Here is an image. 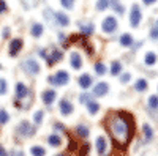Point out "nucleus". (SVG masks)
Instances as JSON below:
<instances>
[{
    "mask_svg": "<svg viewBox=\"0 0 158 156\" xmlns=\"http://www.w3.org/2000/svg\"><path fill=\"white\" fill-rule=\"evenodd\" d=\"M70 62H71V66H73L74 70H79V68L82 66V58H81V55H79L77 52H73V54H71Z\"/></svg>",
    "mask_w": 158,
    "mask_h": 156,
    "instance_id": "14",
    "label": "nucleus"
},
{
    "mask_svg": "<svg viewBox=\"0 0 158 156\" xmlns=\"http://www.w3.org/2000/svg\"><path fill=\"white\" fill-rule=\"evenodd\" d=\"M130 79H131V76H130V74H123V76H122V82H123V84L128 82Z\"/></svg>",
    "mask_w": 158,
    "mask_h": 156,
    "instance_id": "39",
    "label": "nucleus"
},
{
    "mask_svg": "<svg viewBox=\"0 0 158 156\" xmlns=\"http://www.w3.org/2000/svg\"><path fill=\"white\" fill-rule=\"evenodd\" d=\"M0 156H8V153H6V150L0 145Z\"/></svg>",
    "mask_w": 158,
    "mask_h": 156,
    "instance_id": "40",
    "label": "nucleus"
},
{
    "mask_svg": "<svg viewBox=\"0 0 158 156\" xmlns=\"http://www.w3.org/2000/svg\"><path fill=\"white\" fill-rule=\"evenodd\" d=\"M6 10V3H5V0H0V14Z\"/></svg>",
    "mask_w": 158,
    "mask_h": 156,
    "instance_id": "37",
    "label": "nucleus"
},
{
    "mask_svg": "<svg viewBox=\"0 0 158 156\" xmlns=\"http://www.w3.org/2000/svg\"><path fill=\"white\" fill-rule=\"evenodd\" d=\"M62 57H63V54H62V52L60 50H52V54L49 55V57H46V62H48V65H49V66H52V65H56L57 62H60L62 60Z\"/></svg>",
    "mask_w": 158,
    "mask_h": 156,
    "instance_id": "9",
    "label": "nucleus"
},
{
    "mask_svg": "<svg viewBox=\"0 0 158 156\" xmlns=\"http://www.w3.org/2000/svg\"><path fill=\"white\" fill-rule=\"evenodd\" d=\"M48 142H49V145H52V147H60L62 139L59 136H49L48 137Z\"/></svg>",
    "mask_w": 158,
    "mask_h": 156,
    "instance_id": "22",
    "label": "nucleus"
},
{
    "mask_svg": "<svg viewBox=\"0 0 158 156\" xmlns=\"http://www.w3.org/2000/svg\"><path fill=\"white\" fill-rule=\"evenodd\" d=\"M57 156H63V154H57Z\"/></svg>",
    "mask_w": 158,
    "mask_h": 156,
    "instance_id": "46",
    "label": "nucleus"
},
{
    "mask_svg": "<svg viewBox=\"0 0 158 156\" xmlns=\"http://www.w3.org/2000/svg\"><path fill=\"white\" fill-rule=\"evenodd\" d=\"M30 153H32V156H44V154H46V150H44L43 147L35 145V147L30 148Z\"/></svg>",
    "mask_w": 158,
    "mask_h": 156,
    "instance_id": "20",
    "label": "nucleus"
},
{
    "mask_svg": "<svg viewBox=\"0 0 158 156\" xmlns=\"http://www.w3.org/2000/svg\"><path fill=\"white\" fill-rule=\"evenodd\" d=\"M120 44H122V46H131V44H133V36L128 35V33L122 35V36H120Z\"/></svg>",
    "mask_w": 158,
    "mask_h": 156,
    "instance_id": "19",
    "label": "nucleus"
},
{
    "mask_svg": "<svg viewBox=\"0 0 158 156\" xmlns=\"http://www.w3.org/2000/svg\"><path fill=\"white\" fill-rule=\"evenodd\" d=\"M108 88H109V85L106 84V82H100V84H97V87L94 88V95L95 96H104L108 93Z\"/></svg>",
    "mask_w": 158,
    "mask_h": 156,
    "instance_id": "11",
    "label": "nucleus"
},
{
    "mask_svg": "<svg viewBox=\"0 0 158 156\" xmlns=\"http://www.w3.org/2000/svg\"><path fill=\"white\" fill-rule=\"evenodd\" d=\"M156 63V55L153 54V52H149V54L146 55V65H155Z\"/></svg>",
    "mask_w": 158,
    "mask_h": 156,
    "instance_id": "26",
    "label": "nucleus"
},
{
    "mask_svg": "<svg viewBox=\"0 0 158 156\" xmlns=\"http://www.w3.org/2000/svg\"><path fill=\"white\" fill-rule=\"evenodd\" d=\"M153 2H156V0H144V3H146V5H152Z\"/></svg>",
    "mask_w": 158,
    "mask_h": 156,
    "instance_id": "44",
    "label": "nucleus"
},
{
    "mask_svg": "<svg viewBox=\"0 0 158 156\" xmlns=\"http://www.w3.org/2000/svg\"><path fill=\"white\" fill-rule=\"evenodd\" d=\"M155 27H158V22H156V25H155Z\"/></svg>",
    "mask_w": 158,
    "mask_h": 156,
    "instance_id": "45",
    "label": "nucleus"
},
{
    "mask_svg": "<svg viewBox=\"0 0 158 156\" xmlns=\"http://www.w3.org/2000/svg\"><path fill=\"white\" fill-rule=\"evenodd\" d=\"M109 3L112 5V8H114L117 13H123V6H122L120 3H118L117 0H109Z\"/></svg>",
    "mask_w": 158,
    "mask_h": 156,
    "instance_id": "31",
    "label": "nucleus"
},
{
    "mask_svg": "<svg viewBox=\"0 0 158 156\" xmlns=\"http://www.w3.org/2000/svg\"><path fill=\"white\" fill-rule=\"evenodd\" d=\"M60 112H62V115H70L71 112H73V104L70 102V101H67V99H63V101H60Z\"/></svg>",
    "mask_w": 158,
    "mask_h": 156,
    "instance_id": "12",
    "label": "nucleus"
},
{
    "mask_svg": "<svg viewBox=\"0 0 158 156\" xmlns=\"http://www.w3.org/2000/svg\"><path fill=\"white\" fill-rule=\"evenodd\" d=\"M29 95V88L25 87L22 82H19L18 85H16V98L18 99H22V98H25Z\"/></svg>",
    "mask_w": 158,
    "mask_h": 156,
    "instance_id": "13",
    "label": "nucleus"
},
{
    "mask_svg": "<svg viewBox=\"0 0 158 156\" xmlns=\"http://www.w3.org/2000/svg\"><path fill=\"white\" fill-rule=\"evenodd\" d=\"M48 81H49L51 84H54V85H65V84L70 81V74H68L67 71H59L57 74L51 76Z\"/></svg>",
    "mask_w": 158,
    "mask_h": 156,
    "instance_id": "2",
    "label": "nucleus"
},
{
    "mask_svg": "<svg viewBox=\"0 0 158 156\" xmlns=\"http://www.w3.org/2000/svg\"><path fill=\"white\" fill-rule=\"evenodd\" d=\"M35 126H32L29 122H21V125L18 126V133L24 137H29V136H33L35 134Z\"/></svg>",
    "mask_w": 158,
    "mask_h": 156,
    "instance_id": "4",
    "label": "nucleus"
},
{
    "mask_svg": "<svg viewBox=\"0 0 158 156\" xmlns=\"http://www.w3.org/2000/svg\"><path fill=\"white\" fill-rule=\"evenodd\" d=\"M22 40L21 38H16V40H13L11 43H10V55L11 57H16L18 54H19V50L22 49Z\"/></svg>",
    "mask_w": 158,
    "mask_h": 156,
    "instance_id": "7",
    "label": "nucleus"
},
{
    "mask_svg": "<svg viewBox=\"0 0 158 156\" xmlns=\"http://www.w3.org/2000/svg\"><path fill=\"white\" fill-rule=\"evenodd\" d=\"M33 118H35V123H36V125H40V123L43 122V112H41V110L35 112V117H33Z\"/></svg>",
    "mask_w": 158,
    "mask_h": 156,
    "instance_id": "33",
    "label": "nucleus"
},
{
    "mask_svg": "<svg viewBox=\"0 0 158 156\" xmlns=\"http://www.w3.org/2000/svg\"><path fill=\"white\" fill-rule=\"evenodd\" d=\"M8 120H10V115H8V112H6V110H0V125H5V123H8Z\"/></svg>",
    "mask_w": 158,
    "mask_h": 156,
    "instance_id": "30",
    "label": "nucleus"
},
{
    "mask_svg": "<svg viewBox=\"0 0 158 156\" xmlns=\"http://www.w3.org/2000/svg\"><path fill=\"white\" fill-rule=\"evenodd\" d=\"M56 92L54 90H44V92L41 93V99H43V102L44 104H52L54 102V99H56Z\"/></svg>",
    "mask_w": 158,
    "mask_h": 156,
    "instance_id": "10",
    "label": "nucleus"
},
{
    "mask_svg": "<svg viewBox=\"0 0 158 156\" xmlns=\"http://www.w3.org/2000/svg\"><path fill=\"white\" fill-rule=\"evenodd\" d=\"M11 156H24V154H22V151H13Z\"/></svg>",
    "mask_w": 158,
    "mask_h": 156,
    "instance_id": "41",
    "label": "nucleus"
},
{
    "mask_svg": "<svg viewBox=\"0 0 158 156\" xmlns=\"http://www.w3.org/2000/svg\"><path fill=\"white\" fill-rule=\"evenodd\" d=\"M115 29H117V21H115V18L109 16V18H106V19L103 21V32L111 33V32H114Z\"/></svg>",
    "mask_w": 158,
    "mask_h": 156,
    "instance_id": "6",
    "label": "nucleus"
},
{
    "mask_svg": "<svg viewBox=\"0 0 158 156\" xmlns=\"http://www.w3.org/2000/svg\"><path fill=\"white\" fill-rule=\"evenodd\" d=\"M120 71H122V65L118 63V62H114L112 66H111V74L112 76H118V74H120Z\"/></svg>",
    "mask_w": 158,
    "mask_h": 156,
    "instance_id": "24",
    "label": "nucleus"
},
{
    "mask_svg": "<svg viewBox=\"0 0 158 156\" xmlns=\"http://www.w3.org/2000/svg\"><path fill=\"white\" fill-rule=\"evenodd\" d=\"M108 131L111 133L117 147H127L135 134V118L128 112H109V115L104 120Z\"/></svg>",
    "mask_w": 158,
    "mask_h": 156,
    "instance_id": "1",
    "label": "nucleus"
},
{
    "mask_svg": "<svg viewBox=\"0 0 158 156\" xmlns=\"http://www.w3.org/2000/svg\"><path fill=\"white\" fill-rule=\"evenodd\" d=\"M56 128L59 129V131H63V125H62V123H57V125H56Z\"/></svg>",
    "mask_w": 158,
    "mask_h": 156,
    "instance_id": "43",
    "label": "nucleus"
},
{
    "mask_svg": "<svg viewBox=\"0 0 158 156\" xmlns=\"http://www.w3.org/2000/svg\"><path fill=\"white\" fill-rule=\"evenodd\" d=\"M81 30L84 32V35H90V33H94V25H81Z\"/></svg>",
    "mask_w": 158,
    "mask_h": 156,
    "instance_id": "32",
    "label": "nucleus"
},
{
    "mask_svg": "<svg viewBox=\"0 0 158 156\" xmlns=\"http://www.w3.org/2000/svg\"><path fill=\"white\" fill-rule=\"evenodd\" d=\"M142 131H144V136H146V142H150V140H152V136H153L152 128H150L149 125H144V126H142Z\"/></svg>",
    "mask_w": 158,
    "mask_h": 156,
    "instance_id": "23",
    "label": "nucleus"
},
{
    "mask_svg": "<svg viewBox=\"0 0 158 156\" xmlns=\"http://www.w3.org/2000/svg\"><path fill=\"white\" fill-rule=\"evenodd\" d=\"M79 101L87 104L89 101H92V96H90V95H87V93H84V95H81V96H79Z\"/></svg>",
    "mask_w": 158,
    "mask_h": 156,
    "instance_id": "36",
    "label": "nucleus"
},
{
    "mask_svg": "<svg viewBox=\"0 0 158 156\" xmlns=\"http://www.w3.org/2000/svg\"><path fill=\"white\" fill-rule=\"evenodd\" d=\"M135 88L138 90V92H144V90H147V81L146 79H139L135 85Z\"/></svg>",
    "mask_w": 158,
    "mask_h": 156,
    "instance_id": "25",
    "label": "nucleus"
},
{
    "mask_svg": "<svg viewBox=\"0 0 158 156\" xmlns=\"http://www.w3.org/2000/svg\"><path fill=\"white\" fill-rule=\"evenodd\" d=\"M76 133H77V136L81 137V139L89 137V129H87V126H84V125H79V126L76 128Z\"/></svg>",
    "mask_w": 158,
    "mask_h": 156,
    "instance_id": "17",
    "label": "nucleus"
},
{
    "mask_svg": "<svg viewBox=\"0 0 158 156\" xmlns=\"http://www.w3.org/2000/svg\"><path fill=\"white\" fill-rule=\"evenodd\" d=\"M22 68H24V71L27 73V74H32V76H35V74L40 73V65L33 58H27V60H25L22 63Z\"/></svg>",
    "mask_w": 158,
    "mask_h": 156,
    "instance_id": "3",
    "label": "nucleus"
},
{
    "mask_svg": "<svg viewBox=\"0 0 158 156\" xmlns=\"http://www.w3.org/2000/svg\"><path fill=\"white\" fill-rule=\"evenodd\" d=\"M30 32H32V36H35V38L41 36V33H43V25H40V24H33Z\"/></svg>",
    "mask_w": 158,
    "mask_h": 156,
    "instance_id": "18",
    "label": "nucleus"
},
{
    "mask_svg": "<svg viewBox=\"0 0 158 156\" xmlns=\"http://www.w3.org/2000/svg\"><path fill=\"white\" fill-rule=\"evenodd\" d=\"M87 109H89L90 114H97V112L100 110V106H98V102H95L94 99H92V101L87 102Z\"/></svg>",
    "mask_w": 158,
    "mask_h": 156,
    "instance_id": "21",
    "label": "nucleus"
},
{
    "mask_svg": "<svg viewBox=\"0 0 158 156\" xmlns=\"http://www.w3.org/2000/svg\"><path fill=\"white\" fill-rule=\"evenodd\" d=\"M6 88H8V85H6V81L0 79V95H5V93H6Z\"/></svg>",
    "mask_w": 158,
    "mask_h": 156,
    "instance_id": "34",
    "label": "nucleus"
},
{
    "mask_svg": "<svg viewBox=\"0 0 158 156\" xmlns=\"http://www.w3.org/2000/svg\"><path fill=\"white\" fill-rule=\"evenodd\" d=\"M95 71H97L100 76H104V73H106V66H104V63H101V62L95 63Z\"/></svg>",
    "mask_w": 158,
    "mask_h": 156,
    "instance_id": "27",
    "label": "nucleus"
},
{
    "mask_svg": "<svg viewBox=\"0 0 158 156\" xmlns=\"http://www.w3.org/2000/svg\"><path fill=\"white\" fill-rule=\"evenodd\" d=\"M60 3H62V6H65L67 10H71L73 8V0H60Z\"/></svg>",
    "mask_w": 158,
    "mask_h": 156,
    "instance_id": "35",
    "label": "nucleus"
},
{
    "mask_svg": "<svg viewBox=\"0 0 158 156\" xmlns=\"http://www.w3.org/2000/svg\"><path fill=\"white\" fill-rule=\"evenodd\" d=\"M2 35H3V38H6V36H8V35H10V29H5V30H3V33H2Z\"/></svg>",
    "mask_w": 158,
    "mask_h": 156,
    "instance_id": "42",
    "label": "nucleus"
},
{
    "mask_svg": "<svg viewBox=\"0 0 158 156\" xmlns=\"http://www.w3.org/2000/svg\"><path fill=\"white\" fill-rule=\"evenodd\" d=\"M149 107H150V109H158V96L152 95V96L149 98Z\"/></svg>",
    "mask_w": 158,
    "mask_h": 156,
    "instance_id": "29",
    "label": "nucleus"
},
{
    "mask_svg": "<svg viewBox=\"0 0 158 156\" xmlns=\"http://www.w3.org/2000/svg\"><path fill=\"white\" fill-rule=\"evenodd\" d=\"M109 6V0H98L97 2V10H100V11H104Z\"/></svg>",
    "mask_w": 158,
    "mask_h": 156,
    "instance_id": "28",
    "label": "nucleus"
},
{
    "mask_svg": "<svg viewBox=\"0 0 158 156\" xmlns=\"http://www.w3.org/2000/svg\"><path fill=\"white\" fill-rule=\"evenodd\" d=\"M141 10H139V5H133L131 6V13H130V24L133 25V27H138L139 22H141Z\"/></svg>",
    "mask_w": 158,
    "mask_h": 156,
    "instance_id": "5",
    "label": "nucleus"
},
{
    "mask_svg": "<svg viewBox=\"0 0 158 156\" xmlns=\"http://www.w3.org/2000/svg\"><path fill=\"white\" fill-rule=\"evenodd\" d=\"M77 82H79V87H81V88L87 90L92 85V77L89 74H82V76H79V81Z\"/></svg>",
    "mask_w": 158,
    "mask_h": 156,
    "instance_id": "15",
    "label": "nucleus"
},
{
    "mask_svg": "<svg viewBox=\"0 0 158 156\" xmlns=\"http://www.w3.org/2000/svg\"><path fill=\"white\" fill-rule=\"evenodd\" d=\"M54 21H56L57 25H60V27H67L70 24V18L67 14H63V13H60V11L54 13Z\"/></svg>",
    "mask_w": 158,
    "mask_h": 156,
    "instance_id": "8",
    "label": "nucleus"
},
{
    "mask_svg": "<svg viewBox=\"0 0 158 156\" xmlns=\"http://www.w3.org/2000/svg\"><path fill=\"white\" fill-rule=\"evenodd\" d=\"M97 150H98L100 156L104 154V151H106V139H104V137H98L97 139Z\"/></svg>",
    "mask_w": 158,
    "mask_h": 156,
    "instance_id": "16",
    "label": "nucleus"
},
{
    "mask_svg": "<svg viewBox=\"0 0 158 156\" xmlns=\"http://www.w3.org/2000/svg\"><path fill=\"white\" fill-rule=\"evenodd\" d=\"M150 36H152V38H158V27H153V29H152Z\"/></svg>",
    "mask_w": 158,
    "mask_h": 156,
    "instance_id": "38",
    "label": "nucleus"
}]
</instances>
